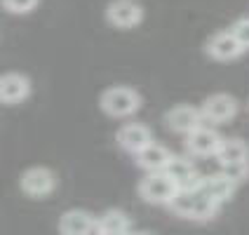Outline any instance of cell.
Listing matches in <instances>:
<instances>
[{
    "label": "cell",
    "instance_id": "obj_22",
    "mask_svg": "<svg viewBox=\"0 0 249 235\" xmlns=\"http://www.w3.org/2000/svg\"><path fill=\"white\" fill-rule=\"evenodd\" d=\"M99 235H113V233H99Z\"/></svg>",
    "mask_w": 249,
    "mask_h": 235
},
{
    "label": "cell",
    "instance_id": "obj_7",
    "mask_svg": "<svg viewBox=\"0 0 249 235\" xmlns=\"http://www.w3.org/2000/svg\"><path fill=\"white\" fill-rule=\"evenodd\" d=\"M221 141L223 139L219 137L216 129H212L207 125H200L191 134H186V151L193 158H216Z\"/></svg>",
    "mask_w": 249,
    "mask_h": 235
},
{
    "label": "cell",
    "instance_id": "obj_1",
    "mask_svg": "<svg viewBox=\"0 0 249 235\" xmlns=\"http://www.w3.org/2000/svg\"><path fill=\"white\" fill-rule=\"evenodd\" d=\"M169 209L181 217V219H191V221H209L216 217L219 205L212 202L200 188L195 191H177L174 200L169 202Z\"/></svg>",
    "mask_w": 249,
    "mask_h": 235
},
{
    "label": "cell",
    "instance_id": "obj_19",
    "mask_svg": "<svg viewBox=\"0 0 249 235\" xmlns=\"http://www.w3.org/2000/svg\"><path fill=\"white\" fill-rule=\"evenodd\" d=\"M40 0H0L2 10L10 14H31Z\"/></svg>",
    "mask_w": 249,
    "mask_h": 235
},
{
    "label": "cell",
    "instance_id": "obj_20",
    "mask_svg": "<svg viewBox=\"0 0 249 235\" xmlns=\"http://www.w3.org/2000/svg\"><path fill=\"white\" fill-rule=\"evenodd\" d=\"M231 33H233L235 40L242 45V50H249V17L237 19L235 24L231 26Z\"/></svg>",
    "mask_w": 249,
    "mask_h": 235
},
{
    "label": "cell",
    "instance_id": "obj_9",
    "mask_svg": "<svg viewBox=\"0 0 249 235\" xmlns=\"http://www.w3.org/2000/svg\"><path fill=\"white\" fill-rule=\"evenodd\" d=\"M59 233L61 235H99L97 217L85 209H69L59 219Z\"/></svg>",
    "mask_w": 249,
    "mask_h": 235
},
{
    "label": "cell",
    "instance_id": "obj_3",
    "mask_svg": "<svg viewBox=\"0 0 249 235\" xmlns=\"http://www.w3.org/2000/svg\"><path fill=\"white\" fill-rule=\"evenodd\" d=\"M19 188L28 195V198H47L54 193L56 188V174L50 167H28L26 172L19 177Z\"/></svg>",
    "mask_w": 249,
    "mask_h": 235
},
{
    "label": "cell",
    "instance_id": "obj_18",
    "mask_svg": "<svg viewBox=\"0 0 249 235\" xmlns=\"http://www.w3.org/2000/svg\"><path fill=\"white\" fill-rule=\"evenodd\" d=\"M221 174L226 179H231L233 183H242L249 179V160L245 163H231V165H221Z\"/></svg>",
    "mask_w": 249,
    "mask_h": 235
},
{
    "label": "cell",
    "instance_id": "obj_4",
    "mask_svg": "<svg viewBox=\"0 0 249 235\" xmlns=\"http://www.w3.org/2000/svg\"><path fill=\"white\" fill-rule=\"evenodd\" d=\"M139 195L148 202V205H167L174 200L177 188L174 183L167 179L162 172H155V174H146L141 183H139Z\"/></svg>",
    "mask_w": 249,
    "mask_h": 235
},
{
    "label": "cell",
    "instance_id": "obj_12",
    "mask_svg": "<svg viewBox=\"0 0 249 235\" xmlns=\"http://www.w3.org/2000/svg\"><path fill=\"white\" fill-rule=\"evenodd\" d=\"M167 120V127L172 129V132H177V134H191L193 129H197L202 123V115H200V108H195V106H188V104H179V106H174V108H169L165 115Z\"/></svg>",
    "mask_w": 249,
    "mask_h": 235
},
{
    "label": "cell",
    "instance_id": "obj_14",
    "mask_svg": "<svg viewBox=\"0 0 249 235\" xmlns=\"http://www.w3.org/2000/svg\"><path fill=\"white\" fill-rule=\"evenodd\" d=\"M197 188L207 195L212 202H216V205L221 207L223 202H228V200L233 198V193H235L237 186L231 179H226L221 172H216V174H207V177H202Z\"/></svg>",
    "mask_w": 249,
    "mask_h": 235
},
{
    "label": "cell",
    "instance_id": "obj_2",
    "mask_svg": "<svg viewBox=\"0 0 249 235\" xmlns=\"http://www.w3.org/2000/svg\"><path fill=\"white\" fill-rule=\"evenodd\" d=\"M99 106L111 118H129V115H134L141 108V97H139L137 90L118 85V87H108L101 94Z\"/></svg>",
    "mask_w": 249,
    "mask_h": 235
},
{
    "label": "cell",
    "instance_id": "obj_8",
    "mask_svg": "<svg viewBox=\"0 0 249 235\" xmlns=\"http://www.w3.org/2000/svg\"><path fill=\"white\" fill-rule=\"evenodd\" d=\"M106 19H108L111 26L127 31V28H134L141 24L143 7L137 0H111L108 7H106Z\"/></svg>",
    "mask_w": 249,
    "mask_h": 235
},
{
    "label": "cell",
    "instance_id": "obj_15",
    "mask_svg": "<svg viewBox=\"0 0 249 235\" xmlns=\"http://www.w3.org/2000/svg\"><path fill=\"white\" fill-rule=\"evenodd\" d=\"M172 160V151L162 146V144H148L143 151L137 153V165L148 172V174H155V172H165L167 163Z\"/></svg>",
    "mask_w": 249,
    "mask_h": 235
},
{
    "label": "cell",
    "instance_id": "obj_5",
    "mask_svg": "<svg viewBox=\"0 0 249 235\" xmlns=\"http://www.w3.org/2000/svg\"><path fill=\"white\" fill-rule=\"evenodd\" d=\"M200 115H202V123H212V125H226L231 123L237 115V101L231 94H212L202 101L200 106Z\"/></svg>",
    "mask_w": 249,
    "mask_h": 235
},
{
    "label": "cell",
    "instance_id": "obj_10",
    "mask_svg": "<svg viewBox=\"0 0 249 235\" xmlns=\"http://www.w3.org/2000/svg\"><path fill=\"white\" fill-rule=\"evenodd\" d=\"M31 94V80L24 73H2L0 75V104L14 106L21 104Z\"/></svg>",
    "mask_w": 249,
    "mask_h": 235
},
{
    "label": "cell",
    "instance_id": "obj_16",
    "mask_svg": "<svg viewBox=\"0 0 249 235\" xmlns=\"http://www.w3.org/2000/svg\"><path fill=\"white\" fill-rule=\"evenodd\" d=\"M99 233H113V235H127L132 233V221L123 209H106L101 217H97Z\"/></svg>",
    "mask_w": 249,
    "mask_h": 235
},
{
    "label": "cell",
    "instance_id": "obj_21",
    "mask_svg": "<svg viewBox=\"0 0 249 235\" xmlns=\"http://www.w3.org/2000/svg\"><path fill=\"white\" fill-rule=\"evenodd\" d=\"M127 235H153V233H148V231H137V233H127Z\"/></svg>",
    "mask_w": 249,
    "mask_h": 235
},
{
    "label": "cell",
    "instance_id": "obj_11",
    "mask_svg": "<svg viewBox=\"0 0 249 235\" xmlns=\"http://www.w3.org/2000/svg\"><path fill=\"white\" fill-rule=\"evenodd\" d=\"M115 141H118V146H120L123 151L137 155V153L143 151L148 144H153V134H151V129H148L146 125L127 123V125H123V127L118 129Z\"/></svg>",
    "mask_w": 249,
    "mask_h": 235
},
{
    "label": "cell",
    "instance_id": "obj_13",
    "mask_svg": "<svg viewBox=\"0 0 249 235\" xmlns=\"http://www.w3.org/2000/svg\"><path fill=\"white\" fill-rule=\"evenodd\" d=\"M205 50H207V54L212 56V59H216V61H233V59H237V56L245 52L242 45L235 40V36H233L231 31L214 33L207 40Z\"/></svg>",
    "mask_w": 249,
    "mask_h": 235
},
{
    "label": "cell",
    "instance_id": "obj_6",
    "mask_svg": "<svg viewBox=\"0 0 249 235\" xmlns=\"http://www.w3.org/2000/svg\"><path fill=\"white\" fill-rule=\"evenodd\" d=\"M162 174L174 183L177 191H195L200 186V179H202V174L195 169L193 160L181 158V155H172V160L167 163Z\"/></svg>",
    "mask_w": 249,
    "mask_h": 235
},
{
    "label": "cell",
    "instance_id": "obj_17",
    "mask_svg": "<svg viewBox=\"0 0 249 235\" xmlns=\"http://www.w3.org/2000/svg\"><path fill=\"white\" fill-rule=\"evenodd\" d=\"M216 160H219L221 165L245 163V160H249V146L242 139H223L219 151H216Z\"/></svg>",
    "mask_w": 249,
    "mask_h": 235
}]
</instances>
